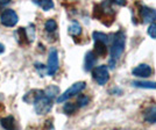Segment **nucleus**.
<instances>
[{
    "mask_svg": "<svg viewBox=\"0 0 156 130\" xmlns=\"http://www.w3.org/2000/svg\"><path fill=\"white\" fill-rule=\"evenodd\" d=\"M34 4L35 5H37L39 7H41L43 11H50V9H52L54 8V2L52 1H50V0H41V1H34Z\"/></svg>",
    "mask_w": 156,
    "mask_h": 130,
    "instance_id": "nucleus-17",
    "label": "nucleus"
},
{
    "mask_svg": "<svg viewBox=\"0 0 156 130\" xmlns=\"http://www.w3.org/2000/svg\"><path fill=\"white\" fill-rule=\"evenodd\" d=\"M143 118L148 123H156V106H149L143 111Z\"/></svg>",
    "mask_w": 156,
    "mask_h": 130,
    "instance_id": "nucleus-11",
    "label": "nucleus"
},
{
    "mask_svg": "<svg viewBox=\"0 0 156 130\" xmlns=\"http://www.w3.org/2000/svg\"><path fill=\"white\" fill-rule=\"evenodd\" d=\"M25 32H26V37L28 43H32L34 39H35V27H34V25L30 23L27 28H25Z\"/></svg>",
    "mask_w": 156,
    "mask_h": 130,
    "instance_id": "nucleus-19",
    "label": "nucleus"
},
{
    "mask_svg": "<svg viewBox=\"0 0 156 130\" xmlns=\"http://www.w3.org/2000/svg\"><path fill=\"white\" fill-rule=\"evenodd\" d=\"M92 37L94 39V42H101L105 44H107V42H108V35H106L101 32H92Z\"/></svg>",
    "mask_w": 156,
    "mask_h": 130,
    "instance_id": "nucleus-16",
    "label": "nucleus"
},
{
    "mask_svg": "<svg viewBox=\"0 0 156 130\" xmlns=\"http://www.w3.org/2000/svg\"><path fill=\"white\" fill-rule=\"evenodd\" d=\"M139 14H140V18H141L143 23H148V22L154 23V21L156 20V11L148 6L140 5L139 6Z\"/></svg>",
    "mask_w": 156,
    "mask_h": 130,
    "instance_id": "nucleus-8",
    "label": "nucleus"
},
{
    "mask_svg": "<svg viewBox=\"0 0 156 130\" xmlns=\"http://www.w3.org/2000/svg\"><path fill=\"white\" fill-rule=\"evenodd\" d=\"M19 22V15L12 8H5L0 14V23L2 26L12 28Z\"/></svg>",
    "mask_w": 156,
    "mask_h": 130,
    "instance_id": "nucleus-5",
    "label": "nucleus"
},
{
    "mask_svg": "<svg viewBox=\"0 0 156 130\" xmlns=\"http://www.w3.org/2000/svg\"><path fill=\"white\" fill-rule=\"evenodd\" d=\"M92 78L94 79V81L100 86L106 85V83H108L110 80V71L108 67L106 65H99L96 66L92 70Z\"/></svg>",
    "mask_w": 156,
    "mask_h": 130,
    "instance_id": "nucleus-6",
    "label": "nucleus"
},
{
    "mask_svg": "<svg viewBox=\"0 0 156 130\" xmlns=\"http://www.w3.org/2000/svg\"><path fill=\"white\" fill-rule=\"evenodd\" d=\"M111 2H103V4H98L93 7V16L100 22H103L105 26L110 27L113 21L115 13L113 11V8L111 7Z\"/></svg>",
    "mask_w": 156,
    "mask_h": 130,
    "instance_id": "nucleus-3",
    "label": "nucleus"
},
{
    "mask_svg": "<svg viewBox=\"0 0 156 130\" xmlns=\"http://www.w3.org/2000/svg\"><path fill=\"white\" fill-rule=\"evenodd\" d=\"M85 87H86V83H85V81H78V83H75V84H72L64 93L59 94L56 101H57L58 104H62V102H64V101H66V100H69L70 98L79 94L82 91H84Z\"/></svg>",
    "mask_w": 156,
    "mask_h": 130,
    "instance_id": "nucleus-4",
    "label": "nucleus"
},
{
    "mask_svg": "<svg viewBox=\"0 0 156 130\" xmlns=\"http://www.w3.org/2000/svg\"><path fill=\"white\" fill-rule=\"evenodd\" d=\"M90 102V98L87 97V95H84V94H80L77 99V104L78 108H82V107H85V106H87V104Z\"/></svg>",
    "mask_w": 156,
    "mask_h": 130,
    "instance_id": "nucleus-21",
    "label": "nucleus"
},
{
    "mask_svg": "<svg viewBox=\"0 0 156 130\" xmlns=\"http://www.w3.org/2000/svg\"><path fill=\"white\" fill-rule=\"evenodd\" d=\"M133 86L139 88H149V90H156L155 81H143V80H135L132 83Z\"/></svg>",
    "mask_w": 156,
    "mask_h": 130,
    "instance_id": "nucleus-15",
    "label": "nucleus"
},
{
    "mask_svg": "<svg viewBox=\"0 0 156 130\" xmlns=\"http://www.w3.org/2000/svg\"><path fill=\"white\" fill-rule=\"evenodd\" d=\"M126 46V32L120 29L114 34V39L111 46V53H110V66L113 69L115 67L118 60L120 59L122 52L125 51Z\"/></svg>",
    "mask_w": 156,
    "mask_h": 130,
    "instance_id": "nucleus-2",
    "label": "nucleus"
},
{
    "mask_svg": "<svg viewBox=\"0 0 156 130\" xmlns=\"http://www.w3.org/2000/svg\"><path fill=\"white\" fill-rule=\"evenodd\" d=\"M4 51H5V46L2 43H0V53H2Z\"/></svg>",
    "mask_w": 156,
    "mask_h": 130,
    "instance_id": "nucleus-24",
    "label": "nucleus"
},
{
    "mask_svg": "<svg viewBox=\"0 0 156 130\" xmlns=\"http://www.w3.org/2000/svg\"><path fill=\"white\" fill-rule=\"evenodd\" d=\"M59 67V59H58V51L56 48H51L48 56V64H47V74L48 76H54L58 71Z\"/></svg>",
    "mask_w": 156,
    "mask_h": 130,
    "instance_id": "nucleus-7",
    "label": "nucleus"
},
{
    "mask_svg": "<svg viewBox=\"0 0 156 130\" xmlns=\"http://www.w3.org/2000/svg\"><path fill=\"white\" fill-rule=\"evenodd\" d=\"M148 35H149L151 39H156V22L154 23H150V26L148 27Z\"/></svg>",
    "mask_w": 156,
    "mask_h": 130,
    "instance_id": "nucleus-22",
    "label": "nucleus"
},
{
    "mask_svg": "<svg viewBox=\"0 0 156 130\" xmlns=\"http://www.w3.org/2000/svg\"><path fill=\"white\" fill-rule=\"evenodd\" d=\"M82 32H83L82 26L78 23L77 21H72L71 25L68 28V32H69V35H71L72 37H78V36H80V35H82Z\"/></svg>",
    "mask_w": 156,
    "mask_h": 130,
    "instance_id": "nucleus-13",
    "label": "nucleus"
},
{
    "mask_svg": "<svg viewBox=\"0 0 156 130\" xmlns=\"http://www.w3.org/2000/svg\"><path fill=\"white\" fill-rule=\"evenodd\" d=\"M77 104H73V102H66V104L63 106V111H64L66 115H72L75 114L76 111H77Z\"/></svg>",
    "mask_w": 156,
    "mask_h": 130,
    "instance_id": "nucleus-20",
    "label": "nucleus"
},
{
    "mask_svg": "<svg viewBox=\"0 0 156 130\" xmlns=\"http://www.w3.org/2000/svg\"><path fill=\"white\" fill-rule=\"evenodd\" d=\"M132 73L139 78H148L153 74V69L148 64H140L132 70Z\"/></svg>",
    "mask_w": 156,
    "mask_h": 130,
    "instance_id": "nucleus-9",
    "label": "nucleus"
},
{
    "mask_svg": "<svg viewBox=\"0 0 156 130\" xmlns=\"http://www.w3.org/2000/svg\"><path fill=\"white\" fill-rule=\"evenodd\" d=\"M11 4V1L9 0H4V1H0V8H2V7L5 6H8Z\"/></svg>",
    "mask_w": 156,
    "mask_h": 130,
    "instance_id": "nucleus-23",
    "label": "nucleus"
},
{
    "mask_svg": "<svg viewBox=\"0 0 156 130\" xmlns=\"http://www.w3.org/2000/svg\"><path fill=\"white\" fill-rule=\"evenodd\" d=\"M44 30L47 32H54L57 30V22L54 19H48L44 22Z\"/></svg>",
    "mask_w": 156,
    "mask_h": 130,
    "instance_id": "nucleus-18",
    "label": "nucleus"
},
{
    "mask_svg": "<svg viewBox=\"0 0 156 130\" xmlns=\"http://www.w3.org/2000/svg\"><path fill=\"white\" fill-rule=\"evenodd\" d=\"M96 62H97V57H96V55L93 53V51L86 52L85 59H84L85 71H91V70H93V66L96 65Z\"/></svg>",
    "mask_w": 156,
    "mask_h": 130,
    "instance_id": "nucleus-12",
    "label": "nucleus"
},
{
    "mask_svg": "<svg viewBox=\"0 0 156 130\" xmlns=\"http://www.w3.org/2000/svg\"><path fill=\"white\" fill-rule=\"evenodd\" d=\"M0 125L5 130H16V121L12 115L0 118Z\"/></svg>",
    "mask_w": 156,
    "mask_h": 130,
    "instance_id": "nucleus-10",
    "label": "nucleus"
},
{
    "mask_svg": "<svg viewBox=\"0 0 156 130\" xmlns=\"http://www.w3.org/2000/svg\"><path fill=\"white\" fill-rule=\"evenodd\" d=\"M23 101L34 106V111L39 115H44L51 111L54 100L47 97L43 90H32L25 94Z\"/></svg>",
    "mask_w": 156,
    "mask_h": 130,
    "instance_id": "nucleus-1",
    "label": "nucleus"
},
{
    "mask_svg": "<svg viewBox=\"0 0 156 130\" xmlns=\"http://www.w3.org/2000/svg\"><path fill=\"white\" fill-rule=\"evenodd\" d=\"M93 53L96 55V57H105L107 53V44L101 43V42H94V51Z\"/></svg>",
    "mask_w": 156,
    "mask_h": 130,
    "instance_id": "nucleus-14",
    "label": "nucleus"
}]
</instances>
